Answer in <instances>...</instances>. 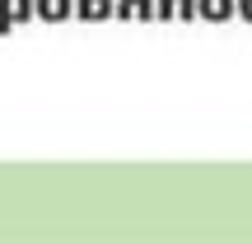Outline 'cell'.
<instances>
[{
  "label": "cell",
  "mask_w": 252,
  "mask_h": 243,
  "mask_svg": "<svg viewBox=\"0 0 252 243\" xmlns=\"http://www.w3.org/2000/svg\"><path fill=\"white\" fill-rule=\"evenodd\" d=\"M33 19V0H0V33H9L14 24Z\"/></svg>",
  "instance_id": "cell-1"
},
{
  "label": "cell",
  "mask_w": 252,
  "mask_h": 243,
  "mask_svg": "<svg viewBox=\"0 0 252 243\" xmlns=\"http://www.w3.org/2000/svg\"><path fill=\"white\" fill-rule=\"evenodd\" d=\"M33 14L47 19V24H61V19L75 14V0H33Z\"/></svg>",
  "instance_id": "cell-2"
},
{
  "label": "cell",
  "mask_w": 252,
  "mask_h": 243,
  "mask_svg": "<svg viewBox=\"0 0 252 243\" xmlns=\"http://www.w3.org/2000/svg\"><path fill=\"white\" fill-rule=\"evenodd\" d=\"M196 14L210 19V24H224L229 14H238V5L234 0H196Z\"/></svg>",
  "instance_id": "cell-3"
},
{
  "label": "cell",
  "mask_w": 252,
  "mask_h": 243,
  "mask_svg": "<svg viewBox=\"0 0 252 243\" xmlns=\"http://www.w3.org/2000/svg\"><path fill=\"white\" fill-rule=\"evenodd\" d=\"M117 19H154V0H112Z\"/></svg>",
  "instance_id": "cell-4"
},
{
  "label": "cell",
  "mask_w": 252,
  "mask_h": 243,
  "mask_svg": "<svg viewBox=\"0 0 252 243\" xmlns=\"http://www.w3.org/2000/svg\"><path fill=\"white\" fill-rule=\"evenodd\" d=\"M75 14H80V19H108L112 14V0H75Z\"/></svg>",
  "instance_id": "cell-5"
},
{
  "label": "cell",
  "mask_w": 252,
  "mask_h": 243,
  "mask_svg": "<svg viewBox=\"0 0 252 243\" xmlns=\"http://www.w3.org/2000/svg\"><path fill=\"white\" fill-rule=\"evenodd\" d=\"M173 14H178L182 24H187V19L196 14V0H173Z\"/></svg>",
  "instance_id": "cell-6"
},
{
  "label": "cell",
  "mask_w": 252,
  "mask_h": 243,
  "mask_svg": "<svg viewBox=\"0 0 252 243\" xmlns=\"http://www.w3.org/2000/svg\"><path fill=\"white\" fill-rule=\"evenodd\" d=\"M154 19H173V0H154Z\"/></svg>",
  "instance_id": "cell-7"
},
{
  "label": "cell",
  "mask_w": 252,
  "mask_h": 243,
  "mask_svg": "<svg viewBox=\"0 0 252 243\" xmlns=\"http://www.w3.org/2000/svg\"><path fill=\"white\" fill-rule=\"evenodd\" d=\"M234 5H238V14H243L248 24H252V0H234Z\"/></svg>",
  "instance_id": "cell-8"
}]
</instances>
